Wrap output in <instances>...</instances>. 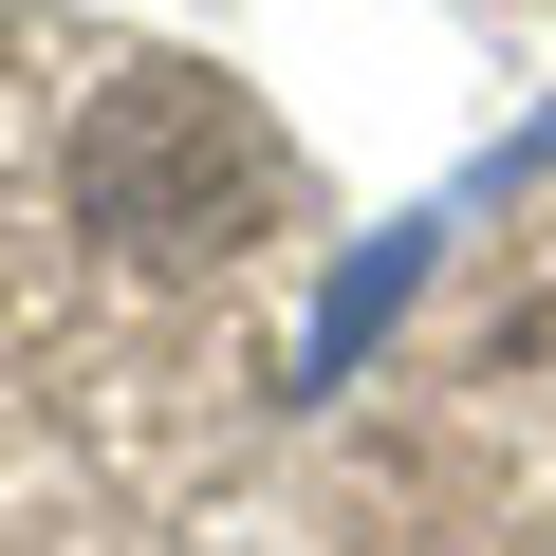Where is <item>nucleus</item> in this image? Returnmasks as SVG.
Listing matches in <instances>:
<instances>
[{
    "mask_svg": "<svg viewBox=\"0 0 556 556\" xmlns=\"http://www.w3.org/2000/svg\"><path fill=\"white\" fill-rule=\"evenodd\" d=\"M75 186H93L112 223H223V204L260 186V130H241V112H223L204 75H130V93L93 112Z\"/></svg>",
    "mask_w": 556,
    "mask_h": 556,
    "instance_id": "obj_1",
    "label": "nucleus"
}]
</instances>
